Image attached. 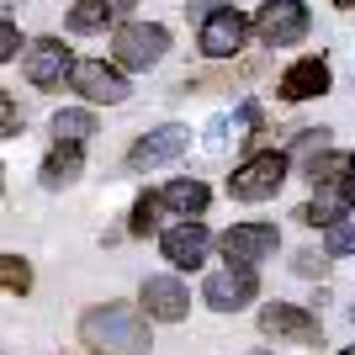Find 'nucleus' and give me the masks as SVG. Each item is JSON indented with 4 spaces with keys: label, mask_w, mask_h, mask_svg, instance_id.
I'll return each instance as SVG.
<instances>
[{
    "label": "nucleus",
    "mask_w": 355,
    "mask_h": 355,
    "mask_svg": "<svg viewBox=\"0 0 355 355\" xmlns=\"http://www.w3.org/2000/svg\"><path fill=\"white\" fill-rule=\"evenodd\" d=\"M80 340L96 355H148L154 350V324L133 302H101V308H85Z\"/></svg>",
    "instance_id": "f257e3e1"
},
{
    "label": "nucleus",
    "mask_w": 355,
    "mask_h": 355,
    "mask_svg": "<svg viewBox=\"0 0 355 355\" xmlns=\"http://www.w3.org/2000/svg\"><path fill=\"white\" fill-rule=\"evenodd\" d=\"M286 170H292V154H282V148H254L250 159L228 175V196L260 207V202H270V196L286 186Z\"/></svg>",
    "instance_id": "f03ea898"
},
{
    "label": "nucleus",
    "mask_w": 355,
    "mask_h": 355,
    "mask_svg": "<svg viewBox=\"0 0 355 355\" xmlns=\"http://www.w3.org/2000/svg\"><path fill=\"white\" fill-rule=\"evenodd\" d=\"M164 53H170V27H159V21H122V27L112 32V64H117L122 74L128 69H154Z\"/></svg>",
    "instance_id": "7ed1b4c3"
},
{
    "label": "nucleus",
    "mask_w": 355,
    "mask_h": 355,
    "mask_svg": "<svg viewBox=\"0 0 355 355\" xmlns=\"http://www.w3.org/2000/svg\"><path fill=\"white\" fill-rule=\"evenodd\" d=\"M313 27V11L302 6V0H266L260 11H254V37L266 48H292L302 43Z\"/></svg>",
    "instance_id": "20e7f679"
},
{
    "label": "nucleus",
    "mask_w": 355,
    "mask_h": 355,
    "mask_svg": "<svg viewBox=\"0 0 355 355\" xmlns=\"http://www.w3.org/2000/svg\"><path fill=\"white\" fill-rule=\"evenodd\" d=\"M218 250L228 266H260V260H270V254L282 250V228L266 218H250V223H234L228 234L218 239Z\"/></svg>",
    "instance_id": "39448f33"
},
{
    "label": "nucleus",
    "mask_w": 355,
    "mask_h": 355,
    "mask_svg": "<svg viewBox=\"0 0 355 355\" xmlns=\"http://www.w3.org/2000/svg\"><path fill=\"white\" fill-rule=\"evenodd\" d=\"M69 85H74V96H85L90 106H122L133 96V90H128V74H122L117 64H106V59H74Z\"/></svg>",
    "instance_id": "423d86ee"
},
{
    "label": "nucleus",
    "mask_w": 355,
    "mask_h": 355,
    "mask_svg": "<svg viewBox=\"0 0 355 355\" xmlns=\"http://www.w3.org/2000/svg\"><path fill=\"white\" fill-rule=\"evenodd\" d=\"M254 297H260V270L254 266H223L202 282V302L212 313H239V308H250Z\"/></svg>",
    "instance_id": "0eeeda50"
},
{
    "label": "nucleus",
    "mask_w": 355,
    "mask_h": 355,
    "mask_svg": "<svg viewBox=\"0 0 355 355\" xmlns=\"http://www.w3.org/2000/svg\"><path fill=\"white\" fill-rule=\"evenodd\" d=\"M260 334L270 340H286V345H324V324L313 318L302 302H266L260 308Z\"/></svg>",
    "instance_id": "6e6552de"
},
{
    "label": "nucleus",
    "mask_w": 355,
    "mask_h": 355,
    "mask_svg": "<svg viewBox=\"0 0 355 355\" xmlns=\"http://www.w3.org/2000/svg\"><path fill=\"white\" fill-rule=\"evenodd\" d=\"M250 16L234 11V6H223V11H212L202 27H196V48L207 53V59H234V53H244V43H250Z\"/></svg>",
    "instance_id": "1a4fd4ad"
},
{
    "label": "nucleus",
    "mask_w": 355,
    "mask_h": 355,
    "mask_svg": "<svg viewBox=\"0 0 355 355\" xmlns=\"http://www.w3.org/2000/svg\"><path fill=\"white\" fill-rule=\"evenodd\" d=\"M138 308L148 313V324H180V318L191 313V292H186L180 276H144Z\"/></svg>",
    "instance_id": "9d476101"
},
{
    "label": "nucleus",
    "mask_w": 355,
    "mask_h": 355,
    "mask_svg": "<svg viewBox=\"0 0 355 355\" xmlns=\"http://www.w3.org/2000/svg\"><path fill=\"white\" fill-rule=\"evenodd\" d=\"M69 69H74V53L59 37H37V43H27V53H21V74H27V85H37V90L64 85Z\"/></svg>",
    "instance_id": "9b49d317"
},
{
    "label": "nucleus",
    "mask_w": 355,
    "mask_h": 355,
    "mask_svg": "<svg viewBox=\"0 0 355 355\" xmlns=\"http://www.w3.org/2000/svg\"><path fill=\"white\" fill-rule=\"evenodd\" d=\"M186 148H191V133H186L180 122H164V128L144 133L133 148H128V170H159V164H175Z\"/></svg>",
    "instance_id": "f8f14e48"
},
{
    "label": "nucleus",
    "mask_w": 355,
    "mask_h": 355,
    "mask_svg": "<svg viewBox=\"0 0 355 355\" xmlns=\"http://www.w3.org/2000/svg\"><path fill=\"white\" fill-rule=\"evenodd\" d=\"M159 254L170 260V266H180V270H196L212 254L207 223L196 218V223H175V228H164V234H159Z\"/></svg>",
    "instance_id": "ddd939ff"
},
{
    "label": "nucleus",
    "mask_w": 355,
    "mask_h": 355,
    "mask_svg": "<svg viewBox=\"0 0 355 355\" xmlns=\"http://www.w3.org/2000/svg\"><path fill=\"white\" fill-rule=\"evenodd\" d=\"M329 90H334V74H329L324 59H297V64H286V74L276 80V96H282V101H318Z\"/></svg>",
    "instance_id": "4468645a"
},
{
    "label": "nucleus",
    "mask_w": 355,
    "mask_h": 355,
    "mask_svg": "<svg viewBox=\"0 0 355 355\" xmlns=\"http://www.w3.org/2000/svg\"><path fill=\"white\" fill-rule=\"evenodd\" d=\"M345 212H355V191H350V180L340 175V180H329V186H313V196H308V207L297 212V223H308V228H334Z\"/></svg>",
    "instance_id": "2eb2a0df"
},
{
    "label": "nucleus",
    "mask_w": 355,
    "mask_h": 355,
    "mask_svg": "<svg viewBox=\"0 0 355 355\" xmlns=\"http://www.w3.org/2000/svg\"><path fill=\"white\" fill-rule=\"evenodd\" d=\"M159 207L164 212H175V223H196L202 212L212 207V191H207V180H164V191H159Z\"/></svg>",
    "instance_id": "dca6fc26"
},
{
    "label": "nucleus",
    "mask_w": 355,
    "mask_h": 355,
    "mask_svg": "<svg viewBox=\"0 0 355 355\" xmlns=\"http://www.w3.org/2000/svg\"><path fill=\"white\" fill-rule=\"evenodd\" d=\"M128 11H133V0H74V11H69V32H117L122 21H128Z\"/></svg>",
    "instance_id": "f3484780"
},
{
    "label": "nucleus",
    "mask_w": 355,
    "mask_h": 355,
    "mask_svg": "<svg viewBox=\"0 0 355 355\" xmlns=\"http://www.w3.org/2000/svg\"><path fill=\"white\" fill-rule=\"evenodd\" d=\"M80 170H85V148H74V144H53L37 175H43L48 191H64V186H74V180H80Z\"/></svg>",
    "instance_id": "a211bd4d"
},
{
    "label": "nucleus",
    "mask_w": 355,
    "mask_h": 355,
    "mask_svg": "<svg viewBox=\"0 0 355 355\" xmlns=\"http://www.w3.org/2000/svg\"><path fill=\"white\" fill-rule=\"evenodd\" d=\"M53 144H74V148H85L90 138H96V112L90 106H64V112H53Z\"/></svg>",
    "instance_id": "6ab92c4d"
},
{
    "label": "nucleus",
    "mask_w": 355,
    "mask_h": 355,
    "mask_svg": "<svg viewBox=\"0 0 355 355\" xmlns=\"http://www.w3.org/2000/svg\"><path fill=\"white\" fill-rule=\"evenodd\" d=\"M164 207H159V191H138L133 202V218H128V239H148L154 228H159Z\"/></svg>",
    "instance_id": "aec40b11"
},
{
    "label": "nucleus",
    "mask_w": 355,
    "mask_h": 355,
    "mask_svg": "<svg viewBox=\"0 0 355 355\" xmlns=\"http://www.w3.org/2000/svg\"><path fill=\"white\" fill-rule=\"evenodd\" d=\"M0 292H11V297L32 292V266L21 254H0Z\"/></svg>",
    "instance_id": "412c9836"
},
{
    "label": "nucleus",
    "mask_w": 355,
    "mask_h": 355,
    "mask_svg": "<svg viewBox=\"0 0 355 355\" xmlns=\"http://www.w3.org/2000/svg\"><path fill=\"white\" fill-rule=\"evenodd\" d=\"M324 254H329V260H345V254H355V212H345L334 228H324Z\"/></svg>",
    "instance_id": "4be33fe9"
},
{
    "label": "nucleus",
    "mask_w": 355,
    "mask_h": 355,
    "mask_svg": "<svg viewBox=\"0 0 355 355\" xmlns=\"http://www.w3.org/2000/svg\"><path fill=\"white\" fill-rule=\"evenodd\" d=\"M302 170H308V180L313 186H329V180H340L345 175V154H313V159H302Z\"/></svg>",
    "instance_id": "5701e85b"
},
{
    "label": "nucleus",
    "mask_w": 355,
    "mask_h": 355,
    "mask_svg": "<svg viewBox=\"0 0 355 355\" xmlns=\"http://www.w3.org/2000/svg\"><path fill=\"white\" fill-rule=\"evenodd\" d=\"M21 128H27L21 101H16L11 90H0V138H21Z\"/></svg>",
    "instance_id": "b1692460"
},
{
    "label": "nucleus",
    "mask_w": 355,
    "mask_h": 355,
    "mask_svg": "<svg viewBox=\"0 0 355 355\" xmlns=\"http://www.w3.org/2000/svg\"><path fill=\"white\" fill-rule=\"evenodd\" d=\"M329 138H334L329 128H302V133L292 138V154H297V159H313V154H324V148H329Z\"/></svg>",
    "instance_id": "393cba45"
},
{
    "label": "nucleus",
    "mask_w": 355,
    "mask_h": 355,
    "mask_svg": "<svg viewBox=\"0 0 355 355\" xmlns=\"http://www.w3.org/2000/svg\"><path fill=\"white\" fill-rule=\"evenodd\" d=\"M27 53V43H21V27L16 21H0V64H11Z\"/></svg>",
    "instance_id": "a878e982"
},
{
    "label": "nucleus",
    "mask_w": 355,
    "mask_h": 355,
    "mask_svg": "<svg viewBox=\"0 0 355 355\" xmlns=\"http://www.w3.org/2000/svg\"><path fill=\"white\" fill-rule=\"evenodd\" d=\"M324 260H329V254H313V250H297L292 254V270H297V276H308V282H318V276H324Z\"/></svg>",
    "instance_id": "bb28decb"
},
{
    "label": "nucleus",
    "mask_w": 355,
    "mask_h": 355,
    "mask_svg": "<svg viewBox=\"0 0 355 355\" xmlns=\"http://www.w3.org/2000/svg\"><path fill=\"white\" fill-rule=\"evenodd\" d=\"M223 6H234V0H191V6H186V16L207 21V16H212V11H223Z\"/></svg>",
    "instance_id": "cd10ccee"
},
{
    "label": "nucleus",
    "mask_w": 355,
    "mask_h": 355,
    "mask_svg": "<svg viewBox=\"0 0 355 355\" xmlns=\"http://www.w3.org/2000/svg\"><path fill=\"white\" fill-rule=\"evenodd\" d=\"M345 180H350V191H355V148L345 154Z\"/></svg>",
    "instance_id": "c85d7f7f"
},
{
    "label": "nucleus",
    "mask_w": 355,
    "mask_h": 355,
    "mask_svg": "<svg viewBox=\"0 0 355 355\" xmlns=\"http://www.w3.org/2000/svg\"><path fill=\"white\" fill-rule=\"evenodd\" d=\"M334 6H340V11H350V6H355V0H334Z\"/></svg>",
    "instance_id": "c756f323"
},
{
    "label": "nucleus",
    "mask_w": 355,
    "mask_h": 355,
    "mask_svg": "<svg viewBox=\"0 0 355 355\" xmlns=\"http://www.w3.org/2000/svg\"><path fill=\"white\" fill-rule=\"evenodd\" d=\"M244 355H276V350H244Z\"/></svg>",
    "instance_id": "7c9ffc66"
},
{
    "label": "nucleus",
    "mask_w": 355,
    "mask_h": 355,
    "mask_svg": "<svg viewBox=\"0 0 355 355\" xmlns=\"http://www.w3.org/2000/svg\"><path fill=\"white\" fill-rule=\"evenodd\" d=\"M340 355H355V345H345V350H340Z\"/></svg>",
    "instance_id": "2f4dec72"
},
{
    "label": "nucleus",
    "mask_w": 355,
    "mask_h": 355,
    "mask_svg": "<svg viewBox=\"0 0 355 355\" xmlns=\"http://www.w3.org/2000/svg\"><path fill=\"white\" fill-rule=\"evenodd\" d=\"M350 318H355V308H350Z\"/></svg>",
    "instance_id": "473e14b6"
}]
</instances>
